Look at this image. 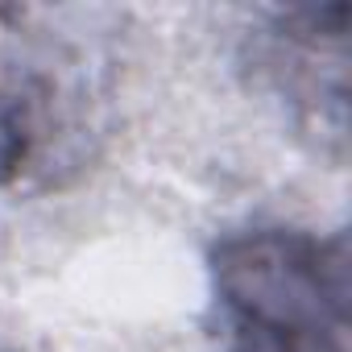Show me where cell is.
Returning <instances> with one entry per match:
<instances>
[{
	"instance_id": "3",
	"label": "cell",
	"mask_w": 352,
	"mask_h": 352,
	"mask_svg": "<svg viewBox=\"0 0 352 352\" xmlns=\"http://www.w3.org/2000/svg\"><path fill=\"white\" fill-rule=\"evenodd\" d=\"M249 67L286 116L344 153L348 137V5L278 9L249 34Z\"/></svg>"
},
{
	"instance_id": "1",
	"label": "cell",
	"mask_w": 352,
	"mask_h": 352,
	"mask_svg": "<svg viewBox=\"0 0 352 352\" xmlns=\"http://www.w3.org/2000/svg\"><path fill=\"white\" fill-rule=\"evenodd\" d=\"M348 236L286 220L224 228L208 249L220 352H348Z\"/></svg>"
},
{
	"instance_id": "2",
	"label": "cell",
	"mask_w": 352,
	"mask_h": 352,
	"mask_svg": "<svg viewBox=\"0 0 352 352\" xmlns=\"http://www.w3.org/2000/svg\"><path fill=\"white\" fill-rule=\"evenodd\" d=\"M79 104L75 46L34 9H0V191L54 166Z\"/></svg>"
}]
</instances>
